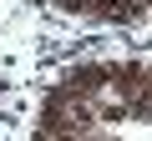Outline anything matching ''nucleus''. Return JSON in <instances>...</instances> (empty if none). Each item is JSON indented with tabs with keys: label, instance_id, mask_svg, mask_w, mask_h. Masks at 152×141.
I'll list each match as a JSON object with an SVG mask.
<instances>
[{
	"label": "nucleus",
	"instance_id": "f257e3e1",
	"mask_svg": "<svg viewBox=\"0 0 152 141\" xmlns=\"http://www.w3.org/2000/svg\"><path fill=\"white\" fill-rule=\"evenodd\" d=\"M61 86H71L81 101H96V96H107V86H112V60H66V70H61Z\"/></svg>",
	"mask_w": 152,
	"mask_h": 141
},
{
	"label": "nucleus",
	"instance_id": "f03ea898",
	"mask_svg": "<svg viewBox=\"0 0 152 141\" xmlns=\"http://www.w3.org/2000/svg\"><path fill=\"white\" fill-rule=\"evenodd\" d=\"M147 81H152V60H112V86H107V96H117V101L127 106V101H137V96L147 91Z\"/></svg>",
	"mask_w": 152,
	"mask_h": 141
},
{
	"label": "nucleus",
	"instance_id": "7ed1b4c3",
	"mask_svg": "<svg viewBox=\"0 0 152 141\" xmlns=\"http://www.w3.org/2000/svg\"><path fill=\"white\" fill-rule=\"evenodd\" d=\"M96 121L102 126H117V121H127V106L117 96H96Z\"/></svg>",
	"mask_w": 152,
	"mask_h": 141
},
{
	"label": "nucleus",
	"instance_id": "20e7f679",
	"mask_svg": "<svg viewBox=\"0 0 152 141\" xmlns=\"http://www.w3.org/2000/svg\"><path fill=\"white\" fill-rule=\"evenodd\" d=\"M56 10H66V15H91V0H51Z\"/></svg>",
	"mask_w": 152,
	"mask_h": 141
}]
</instances>
